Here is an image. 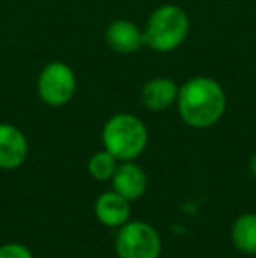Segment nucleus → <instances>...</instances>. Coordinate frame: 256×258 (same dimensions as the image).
Masks as SVG:
<instances>
[{"label":"nucleus","instance_id":"15","mask_svg":"<svg viewBox=\"0 0 256 258\" xmlns=\"http://www.w3.org/2000/svg\"><path fill=\"white\" fill-rule=\"evenodd\" d=\"M254 256H256V255H254Z\"/></svg>","mask_w":256,"mask_h":258},{"label":"nucleus","instance_id":"6","mask_svg":"<svg viewBox=\"0 0 256 258\" xmlns=\"http://www.w3.org/2000/svg\"><path fill=\"white\" fill-rule=\"evenodd\" d=\"M28 139L16 125L0 123V170L20 169L28 158Z\"/></svg>","mask_w":256,"mask_h":258},{"label":"nucleus","instance_id":"13","mask_svg":"<svg viewBox=\"0 0 256 258\" xmlns=\"http://www.w3.org/2000/svg\"><path fill=\"white\" fill-rule=\"evenodd\" d=\"M0 258H34V253L21 242H6L0 246Z\"/></svg>","mask_w":256,"mask_h":258},{"label":"nucleus","instance_id":"14","mask_svg":"<svg viewBox=\"0 0 256 258\" xmlns=\"http://www.w3.org/2000/svg\"><path fill=\"white\" fill-rule=\"evenodd\" d=\"M249 170H251V174L256 177V153L251 156V160H249Z\"/></svg>","mask_w":256,"mask_h":258},{"label":"nucleus","instance_id":"11","mask_svg":"<svg viewBox=\"0 0 256 258\" xmlns=\"http://www.w3.org/2000/svg\"><path fill=\"white\" fill-rule=\"evenodd\" d=\"M232 244L244 255H256V214L244 213L235 218L232 225Z\"/></svg>","mask_w":256,"mask_h":258},{"label":"nucleus","instance_id":"7","mask_svg":"<svg viewBox=\"0 0 256 258\" xmlns=\"http://www.w3.org/2000/svg\"><path fill=\"white\" fill-rule=\"evenodd\" d=\"M93 213L104 227L120 228L130 221L132 207H130V201H127L123 195L111 190L104 191L97 197L95 204H93Z\"/></svg>","mask_w":256,"mask_h":258},{"label":"nucleus","instance_id":"9","mask_svg":"<svg viewBox=\"0 0 256 258\" xmlns=\"http://www.w3.org/2000/svg\"><path fill=\"white\" fill-rule=\"evenodd\" d=\"M113 190L123 195L127 201H139L147 190V176L135 162H120L114 176L111 177Z\"/></svg>","mask_w":256,"mask_h":258},{"label":"nucleus","instance_id":"12","mask_svg":"<svg viewBox=\"0 0 256 258\" xmlns=\"http://www.w3.org/2000/svg\"><path fill=\"white\" fill-rule=\"evenodd\" d=\"M118 165H120V162L109 151L100 150L88 160V172L95 181H111Z\"/></svg>","mask_w":256,"mask_h":258},{"label":"nucleus","instance_id":"2","mask_svg":"<svg viewBox=\"0 0 256 258\" xmlns=\"http://www.w3.org/2000/svg\"><path fill=\"white\" fill-rule=\"evenodd\" d=\"M102 144L118 162H135L149 143L147 126L132 112H118L102 126Z\"/></svg>","mask_w":256,"mask_h":258},{"label":"nucleus","instance_id":"1","mask_svg":"<svg viewBox=\"0 0 256 258\" xmlns=\"http://www.w3.org/2000/svg\"><path fill=\"white\" fill-rule=\"evenodd\" d=\"M176 107L185 125L205 130L221 121L228 107V99L221 83L214 78L195 76L179 86Z\"/></svg>","mask_w":256,"mask_h":258},{"label":"nucleus","instance_id":"10","mask_svg":"<svg viewBox=\"0 0 256 258\" xmlns=\"http://www.w3.org/2000/svg\"><path fill=\"white\" fill-rule=\"evenodd\" d=\"M179 85L170 78H153L144 83L140 90V102L147 111L161 112L176 104Z\"/></svg>","mask_w":256,"mask_h":258},{"label":"nucleus","instance_id":"3","mask_svg":"<svg viewBox=\"0 0 256 258\" xmlns=\"http://www.w3.org/2000/svg\"><path fill=\"white\" fill-rule=\"evenodd\" d=\"M142 30L146 48L156 53L176 51L188 39V13L178 4H163L149 14Z\"/></svg>","mask_w":256,"mask_h":258},{"label":"nucleus","instance_id":"4","mask_svg":"<svg viewBox=\"0 0 256 258\" xmlns=\"http://www.w3.org/2000/svg\"><path fill=\"white\" fill-rule=\"evenodd\" d=\"M163 242L153 225L130 220L118 228L114 251L118 258H160Z\"/></svg>","mask_w":256,"mask_h":258},{"label":"nucleus","instance_id":"8","mask_svg":"<svg viewBox=\"0 0 256 258\" xmlns=\"http://www.w3.org/2000/svg\"><path fill=\"white\" fill-rule=\"evenodd\" d=\"M106 42L113 51L132 54L144 48V30L130 20H114L106 28Z\"/></svg>","mask_w":256,"mask_h":258},{"label":"nucleus","instance_id":"5","mask_svg":"<svg viewBox=\"0 0 256 258\" xmlns=\"http://www.w3.org/2000/svg\"><path fill=\"white\" fill-rule=\"evenodd\" d=\"M77 78L74 69L65 61H49L37 76V95L49 107H63L74 99Z\"/></svg>","mask_w":256,"mask_h":258}]
</instances>
